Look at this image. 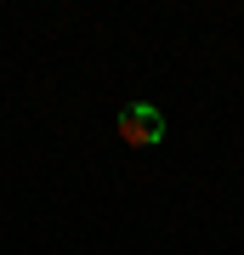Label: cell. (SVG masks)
I'll return each mask as SVG.
<instances>
[{"instance_id":"6da1fadb","label":"cell","mask_w":244,"mask_h":255,"mask_svg":"<svg viewBox=\"0 0 244 255\" xmlns=\"http://www.w3.org/2000/svg\"><path fill=\"white\" fill-rule=\"evenodd\" d=\"M119 142L125 147H159L165 142V114L154 102H125L119 108Z\"/></svg>"}]
</instances>
